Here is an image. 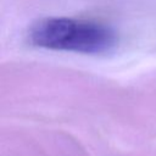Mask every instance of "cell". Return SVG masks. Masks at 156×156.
<instances>
[{"label": "cell", "mask_w": 156, "mask_h": 156, "mask_svg": "<svg viewBox=\"0 0 156 156\" xmlns=\"http://www.w3.org/2000/svg\"><path fill=\"white\" fill-rule=\"evenodd\" d=\"M33 45L79 54H104L117 44L116 33L104 24L67 17H48L37 21L29 29Z\"/></svg>", "instance_id": "obj_1"}]
</instances>
